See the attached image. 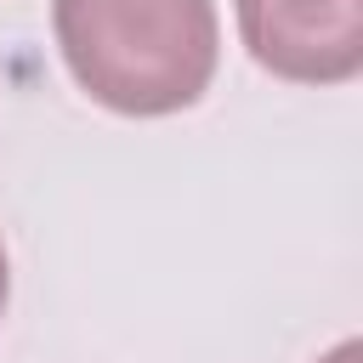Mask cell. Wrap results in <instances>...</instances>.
<instances>
[{
  "label": "cell",
  "mask_w": 363,
  "mask_h": 363,
  "mask_svg": "<svg viewBox=\"0 0 363 363\" xmlns=\"http://www.w3.org/2000/svg\"><path fill=\"white\" fill-rule=\"evenodd\" d=\"M74 85L130 119L193 108L221 57L210 0H57L51 6Z\"/></svg>",
  "instance_id": "cell-1"
},
{
  "label": "cell",
  "mask_w": 363,
  "mask_h": 363,
  "mask_svg": "<svg viewBox=\"0 0 363 363\" xmlns=\"http://www.w3.org/2000/svg\"><path fill=\"white\" fill-rule=\"evenodd\" d=\"M250 57L295 85H340L363 68V0H233Z\"/></svg>",
  "instance_id": "cell-2"
},
{
  "label": "cell",
  "mask_w": 363,
  "mask_h": 363,
  "mask_svg": "<svg viewBox=\"0 0 363 363\" xmlns=\"http://www.w3.org/2000/svg\"><path fill=\"white\" fill-rule=\"evenodd\" d=\"M323 363H363V346H357V340H340V346H335Z\"/></svg>",
  "instance_id": "cell-3"
},
{
  "label": "cell",
  "mask_w": 363,
  "mask_h": 363,
  "mask_svg": "<svg viewBox=\"0 0 363 363\" xmlns=\"http://www.w3.org/2000/svg\"><path fill=\"white\" fill-rule=\"evenodd\" d=\"M6 295H11V267H6V244H0V312H6Z\"/></svg>",
  "instance_id": "cell-4"
}]
</instances>
